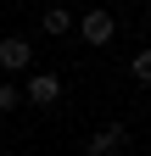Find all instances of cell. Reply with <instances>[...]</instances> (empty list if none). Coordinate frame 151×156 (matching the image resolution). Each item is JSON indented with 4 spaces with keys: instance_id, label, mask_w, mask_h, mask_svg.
Returning a JSON list of instances; mask_svg holds the SVG:
<instances>
[{
    "instance_id": "obj_5",
    "label": "cell",
    "mask_w": 151,
    "mask_h": 156,
    "mask_svg": "<svg viewBox=\"0 0 151 156\" xmlns=\"http://www.w3.org/2000/svg\"><path fill=\"white\" fill-rule=\"evenodd\" d=\"M67 28H73V11L67 6H50L45 11V34H67Z\"/></svg>"
},
{
    "instance_id": "obj_4",
    "label": "cell",
    "mask_w": 151,
    "mask_h": 156,
    "mask_svg": "<svg viewBox=\"0 0 151 156\" xmlns=\"http://www.w3.org/2000/svg\"><path fill=\"white\" fill-rule=\"evenodd\" d=\"M112 151H123V128H95L90 134V156H112Z\"/></svg>"
},
{
    "instance_id": "obj_3",
    "label": "cell",
    "mask_w": 151,
    "mask_h": 156,
    "mask_svg": "<svg viewBox=\"0 0 151 156\" xmlns=\"http://www.w3.org/2000/svg\"><path fill=\"white\" fill-rule=\"evenodd\" d=\"M79 34L90 39V45H106V39H112V11H90L79 23Z\"/></svg>"
},
{
    "instance_id": "obj_6",
    "label": "cell",
    "mask_w": 151,
    "mask_h": 156,
    "mask_svg": "<svg viewBox=\"0 0 151 156\" xmlns=\"http://www.w3.org/2000/svg\"><path fill=\"white\" fill-rule=\"evenodd\" d=\"M17 101H23V89H17V84H0V112H11Z\"/></svg>"
},
{
    "instance_id": "obj_2",
    "label": "cell",
    "mask_w": 151,
    "mask_h": 156,
    "mask_svg": "<svg viewBox=\"0 0 151 156\" xmlns=\"http://www.w3.org/2000/svg\"><path fill=\"white\" fill-rule=\"evenodd\" d=\"M56 95H62V78H56V73H34L28 78V101L34 106H50Z\"/></svg>"
},
{
    "instance_id": "obj_1",
    "label": "cell",
    "mask_w": 151,
    "mask_h": 156,
    "mask_svg": "<svg viewBox=\"0 0 151 156\" xmlns=\"http://www.w3.org/2000/svg\"><path fill=\"white\" fill-rule=\"evenodd\" d=\"M28 56H34V50H28V39H23V34L0 39V67H6V73H23V67H28Z\"/></svg>"
}]
</instances>
